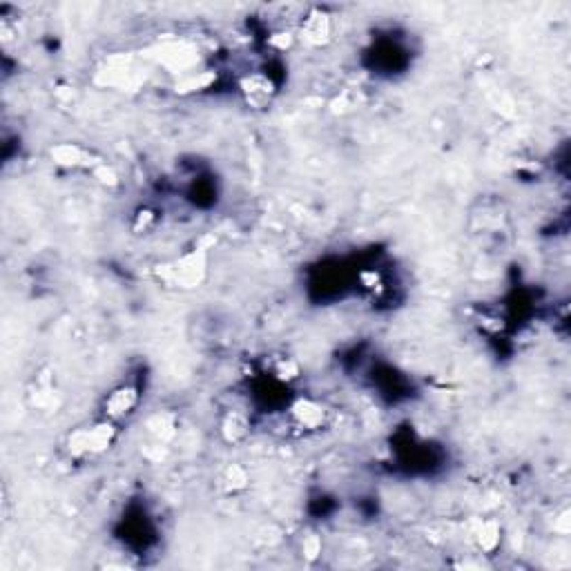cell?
<instances>
[{
    "label": "cell",
    "mask_w": 571,
    "mask_h": 571,
    "mask_svg": "<svg viewBox=\"0 0 571 571\" xmlns=\"http://www.w3.org/2000/svg\"><path fill=\"white\" fill-rule=\"evenodd\" d=\"M134 404H136V393H134V388L123 386V388H119V391H114L112 395H109L105 408H107V415L109 418H119L123 413H128V410Z\"/></svg>",
    "instance_id": "obj_1"
},
{
    "label": "cell",
    "mask_w": 571,
    "mask_h": 571,
    "mask_svg": "<svg viewBox=\"0 0 571 571\" xmlns=\"http://www.w3.org/2000/svg\"><path fill=\"white\" fill-rule=\"evenodd\" d=\"M295 415L299 418V422L304 424L306 428H317L324 422V408L315 402H301L295 408Z\"/></svg>",
    "instance_id": "obj_2"
}]
</instances>
